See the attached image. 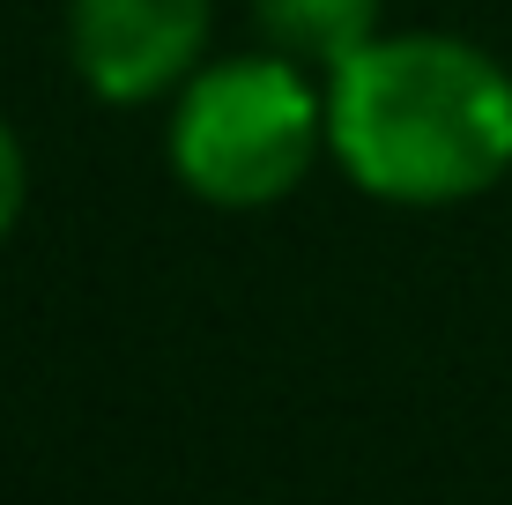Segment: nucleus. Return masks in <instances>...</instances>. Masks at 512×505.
Listing matches in <instances>:
<instances>
[{"instance_id":"4","label":"nucleus","mask_w":512,"mask_h":505,"mask_svg":"<svg viewBox=\"0 0 512 505\" xmlns=\"http://www.w3.org/2000/svg\"><path fill=\"white\" fill-rule=\"evenodd\" d=\"M253 23L268 30V52L334 75L379 38V0H253Z\"/></svg>"},{"instance_id":"1","label":"nucleus","mask_w":512,"mask_h":505,"mask_svg":"<svg viewBox=\"0 0 512 505\" xmlns=\"http://www.w3.org/2000/svg\"><path fill=\"white\" fill-rule=\"evenodd\" d=\"M327 149L394 208L475 201L512 171V75L446 30L372 38L327 75Z\"/></svg>"},{"instance_id":"2","label":"nucleus","mask_w":512,"mask_h":505,"mask_svg":"<svg viewBox=\"0 0 512 505\" xmlns=\"http://www.w3.org/2000/svg\"><path fill=\"white\" fill-rule=\"evenodd\" d=\"M327 142V97L282 52L216 60L179 90L171 171L208 208H268L312 171Z\"/></svg>"},{"instance_id":"5","label":"nucleus","mask_w":512,"mask_h":505,"mask_svg":"<svg viewBox=\"0 0 512 505\" xmlns=\"http://www.w3.org/2000/svg\"><path fill=\"white\" fill-rule=\"evenodd\" d=\"M23 194H30V164H23V142H15V127L0 119V238L15 231V216H23Z\"/></svg>"},{"instance_id":"3","label":"nucleus","mask_w":512,"mask_h":505,"mask_svg":"<svg viewBox=\"0 0 512 505\" xmlns=\"http://www.w3.org/2000/svg\"><path fill=\"white\" fill-rule=\"evenodd\" d=\"M208 23L216 0H67V52L104 104H149L201 75Z\"/></svg>"}]
</instances>
